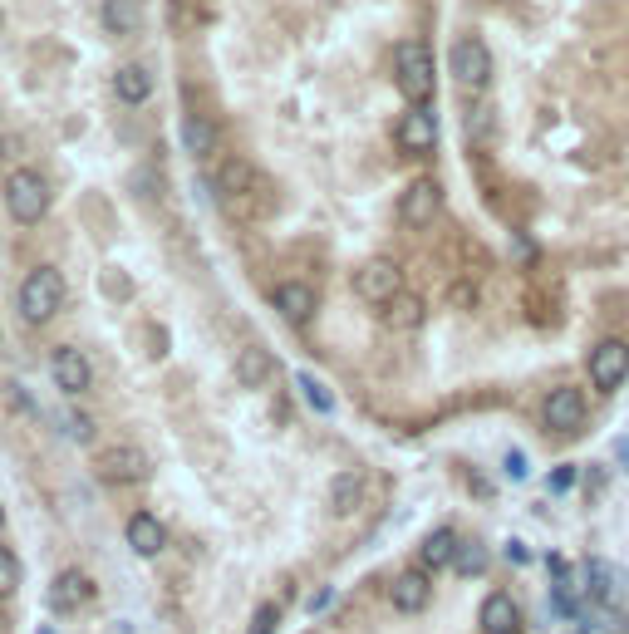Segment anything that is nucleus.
<instances>
[{"instance_id":"nucleus-1","label":"nucleus","mask_w":629,"mask_h":634,"mask_svg":"<svg viewBox=\"0 0 629 634\" xmlns=\"http://www.w3.org/2000/svg\"><path fill=\"white\" fill-rule=\"evenodd\" d=\"M5 207H10V217L20 227L45 222V212H50V182L35 168H10V177H5Z\"/></svg>"},{"instance_id":"nucleus-2","label":"nucleus","mask_w":629,"mask_h":634,"mask_svg":"<svg viewBox=\"0 0 629 634\" xmlns=\"http://www.w3.org/2000/svg\"><path fill=\"white\" fill-rule=\"evenodd\" d=\"M394 79H399L408 104H428V99H433V84H438V74H433V50H428L423 40H403L399 55H394Z\"/></svg>"},{"instance_id":"nucleus-3","label":"nucleus","mask_w":629,"mask_h":634,"mask_svg":"<svg viewBox=\"0 0 629 634\" xmlns=\"http://www.w3.org/2000/svg\"><path fill=\"white\" fill-rule=\"evenodd\" d=\"M59 305H64V276H59L55 266H35V271L20 281V315H25V325L55 320Z\"/></svg>"},{"instance_id":"nucleus-4","label":"nucleus","mask_w":629,"mask_h":634,"mask_svg":"<svg viewBox=\"0 0 629 634\" xmlns=\"http://www.w3.org/2000/svg\"><path fill=\"white\" fill-rule=\"evenodd\" d=\"M354 295L364 300V305H394L403 295V271L399 261H389V256H369L359 271H354Z\"/></svg>"},{"instance_id":"nucleus-5","label":"nucleus","mask_w":629,"mask_h":634,"mask_svg":"<svg viewBox=\"0 0 629 634\" xmlns=\"http://www.w3.org/2000/svg\"><path fill=\"white\" fill-rule=\"evenodd\" d=\"M438 212H443V187L433 177H413L399 197V222L408 231H423L438 222Z\"/></svg>"},{"instance_id":"nucleus-6","label":"nucleus","mask_w":629,"mask_h":634,"mask_svg":"<svg viewBox=\"0 0 629 634\" xmlns=\"http://www.w3.org/2000/svg\"><path fill=\"white\" fill-rule=\"evenodd\" d=\"M453 79H458L467 94H482V89L492 84V50H487L477 35L453 40Z\"/></svg>"},{"instance_id":"nucleus-7","label":"nucleus","mask_w":629,"mask_h":634,"mask_svg":"<svg viewBox=\"0 0 629 634\" xmlns=\"http://www.w3.org/2000/svg\"><path fill=\"white\" fill-rule=\"evenodd\" d=\"M585 418H590V404H585V394H580L575 384L551 389V394H546V404H541V423H546L551 433H580V428H585Z\"/></svg>"},{"instance_id":"nucleus-8","label":"nucleus","mask_w":629,"mask_h":634,"mask_svg":"<svg viewBox=\"0 0 629 634\" xmlns=\"http://www.w3.org/2000/svg\"><path fill=\"white\" fill-rule=\"evenodd\" d=\"M394 138H399V148L408 158H428L438 148V114L428 104H408V114L399 118Z\"/></svg>"},{"instance_id":"nucleus-9","label":"nucleus","mask_w":629,"mask_h":634,"mask_svg":"<svg viewBox=\"0 0 629 634\" xmlns=\"http://www.w3.org/2000/svg\"><path fill=\"white\" fill-rule=\"evenodd\" d=\"M629 379V345L625 340H600L590 349V384L600 394H615Z\"/></svg>"},{"instance_id":"nucleus-10","label":"nucleus","mask_w":629,"mask_h":634,"mask_svg":"<svg viewBox=\"0 0 629 634\" xmlns=\"http://www.w3.org/2000/svg\"><path fill=\"white\" fill-rule=\"evenodd\" d=\"M148 453L143 448H133V443H118L109 453H99L94 462V472L104 477V482H118V487H133V482H148Z\"/></svg>"},{"instance_id":"nucleus-11","label":"nucleus","mask_w":629,"mask_h":634,"mask_svg":"<svg viewBox=\"0 0 629 634\" xmlns=\"http://www.w3.org/2000/svg\"><path fill=\"white\" fill-rule=\"evenodd\" d=\"M50 374H55L59 394H69V399H79V394H89V384H94V364H89V354L74 345H59L50 354Z\"/></svg>"},{"instance_id":"nucleus-12","label":"nucleus","mask_w":629,"mask_h":634,"mask_svg":"<svg viewBox=\"0 0 629 634\" xmlns=\"http://www.w3.org/2000/svg\"><path fill=\"white\" fill-rule=\"evenodd\" d=\"M114 94H118V104H128V109L148 104L153 99V69L138 64V59H123L114 69Z\"/></svg>"},{"instance_id":"nucleus-13","label":"nucleus","mask_w":629,"mask_h":634,"mask_svg":"<svg viewBox=\"0 0 629 634\" xmlns=\"http://www.w3.org/2000/svg\"><path fill=\"white\" fill-rule=\"evenodd\" d=\"M271 305L286 315L290 325H305V320H315L320 295H315V286H305V281H281V286L271 290Z\"/></svg>"},{"instance_id":"nucleus-14","label":"nucleus","mask_w":629,"mask_h":634,"mask_svg":"<svg viewBox=\"0 0 629 634\" xmlns=\"http://www.w3.org/2000/svg\"><path fill=\"white\" fill-rule=\"evenodd\" d=\"M389 600H394L399 615H418V610L433 600V580H428V571H403V576L389 585Z\"/></svg>"},{"instance_id":"nucleus-15","label":"nucleus","mask_w":629,"mask_h":634,"mask_svg":"<svg viewBox=\"0 0 629 634\" xmlns=\"http://www.w3.org/2000/svg\"><path fill=\"white\" fill-rule=\"evenodd\" d=\"M128 546H133L143 561H153V556L168 546V526L153 517V512H133V517H128Z\"/></svg>"},{"instance_id":"nucleus-16","label":"nucleus","mask_w":629,"mask_h":634,"mask_svg":"<svg viewBox=\"0 0 629 634\" xmlns=\"http://www.w3.org/2000/svg\"><path fill=\"white\" fill-rule=\"evenodd\" d=\"M89 595H94V585L84 571H59L55 585H50V610L59 615H74L79 605H89Z\"/></svg>"},{"instance_id":"nucleus-17","label":"nucleus","mask_w":629,"mask_h":634,"mask_svg":"<svg viewBox=\"0 0 629 634\" xmlns=\"http://www.w3.org/2000/svg\"><path fill=\"white\" fill-rule=\"evenodd\" d=\"M482 634H521V610L507 590H492L482 600Z\"/></svg>"},{"instance_id":"nucleus-18","label":"nucleus","mask_w":629,"mask_h":634,"mask_svg":"<svg viewBox=\"0 0 629 634\" xmlns=\"http://www.w3.org/2000/svg\"><path fill=\"white\" fill-rule=\"evenodd\" d=\"M458 531H448V526H443V531H428V536H423V546H418V571H428V576H433V571H443V566H453V561H458Z\"/></svg>"},{"instance_id":"nucleus-19","label":"nucleus","mask_w":629,"mask_h":634,"mask_svg":"<svg viewBox=\"0 0 629 634\" xmlns=\"http://www.w3.org/2000/svg\"><path fill=\"white\" fill-rule=\"evenodd\" d=\"M271 374H276V359H271V349L246 345L241 354H236V384H241V389H261Z\"/></svg>"},{"instance_id":"nucleus-20","label":"nucleus","mask_w":629,"mask_h":634,"mask_svg":"<svg viewBox=\"0 0 629 634\" xmlns=\"http://www.w3.org/2000/svg\"><path fill=\"white\" fill-rule=\"evenodd\" d=\"M104 30L118 40H133L143 30V0H104Z\"/></svg>"},{"instance_id":"nucleus-21","label":"nucleus","mask_w":629,"mask_h":634,"mask_svg":"<svg viewBox=\"0 0 629 634\" xmlns=\"http://www.w3.org/2000/svg\"><path fill=\"white\" fill-rule=\"evenodd\" d=\"M182 148L197 158V163H207L212 153H217V123L202 114H187L182 118Z\"/></svg>"},{"instance_id":"nucleus-22","label":"nucleus","mask_w":629,"mask_h":634,"mask_svg":"<svg viewBox=\"0 0 629 634\" xmlns=\"http://www.w3.org/2000/svg\"><path fill=\"white\" fill-rule=\"evenodd\" d=\"M359 497H364V477H359V472H340V477L330 482V512H335V517H349V512L359 507Z\"/></svg>"},{"instance_id":"nucleus-23","label":"nucleus","mask_w":629,"mask_h":634,"mask_svg":"<svg viewBox=\"0 0 629 634\" xmlns=\"http://www.w3.org/2000/svg\"><path fill=\"white\" fill-rule=\"evenodd\" d=\"M384 325H394V330H418V325H423V300H418L413 290H403L394 305H384Z\"/></svg>"},{"instance_id":"nucleus-24","label":"nucleus","mask_w":629,"mask_h":634,"mask_svg":"<svg viewBox=\"0 0 629 634\" xmlns=\"http://www.w3.org/2000/svg\"><path fill=\"white\" fill-rule=\"evenodd\" d=\"M251 182H256V173H251V168H246L241 158H227V163L217 168V192H222L227 202H231V197H241V192H246Z\"/></svg>"},{"instance_id":"nucleus-25","label":"nucleus","mask_w":629,"mask_h":634,"mask_svg":"<svg viewBox=\"0 0 629 634\" xmlns=\"http://www.w3.org/2000/svg\"><path fill=\"white\" fill-rule=\"evenodd\" d=\"M295 389H300V399L315 408V413H335V394H330L315 374H295Z\"/></svg>"},{"instance_id":"nucleus-26","label":"nucleus","mask_w":629,"mask_h":634,"mask_svg":"<svg viewBox=\"0 0 629 634\" xmlns=\"http://www.w3.org/2000/svg\"><path fill=\"white\" fill-rule=\"evenodd\" d=\"M20 580H25V571H20V556H15L10 546H0V600H10V595L20 590Z\"/></svg>"},{"instance_id":"nucleus-27","label":"nucleus","mask_w":629,"mask_h":634,"mask_svg":"<svg viewBox=\"0 0 629 634\" xmlns=\"http://www.w3.org/2000/svg\"><path fill=\"white\" fill-rule=\"evenodd\" d=\"M482 566H487V551H482L477 541H462V546H458V561H453V571H458V576H482Z\"/></svg>"},{"instance_id":"nucleus-28","label":"nucleus","mask_w":629,"mask_h":634,"mask_svg":"<svg viewBox=\"0 0 629 634\" xmlns=\"http://www.w3.org/2000/svg\"><path fill=\"white\" fill-rule=\"evenodd\" d=\"M276 625H281V605H276V600H266V605H256L251 630H246V634H276Z\"/></svg>"},{"instance_id":"nucleus-29","label":"nucleus","mask_w":629,"mask_h":634,"mask_svg":"<svg viewBox=\"0 0 629 634\" xmlns=\"http://www.w3.org/2000/svg\"><path fill=\"white\" fill-rule=\"evenodd\" d=\"M64 423H69V438L74 443H94V418L89 413H69Z\"/></svg>"},{"instance_id":"nucleus-30","label":"nucleus","mask_w":629,"mask_h":634,"mask_svg":"<svg viewBox=\"0 0 629 634\" xmlns=\"http://www.w3.org/2000/svg\"><path fill=\"white\" fill-rule=\"evenodd\" d=\"M575 487V467H556L551 472V492H571Z\"/></svg>"},{"instance_id":"nucleus-31","label":"nucleus","mask_w":629,"mask_h":634,"mask_svg":"<svg viewBox=\"0 0 629 634\" xmlns=\"http://www.w3.org/2000/svg\"><path fill=\"white\" fill-rule=\"evenodd\" d=\"M507 472H512V477H526V458H521V453H507Z\"/></svg>"},{"instance_id":"nucleus-32","label":"nucleus","mask_w":629,"mask_h":634,"mask_svg":"<svg viewBox=\"0 0 629 634\" xmlns=\"http://www.w3.org/2000/svg\"><path fill=\"white\" fill-rule=\"evenodd\" d=\"M615 458H620V467L629 472V438H620V443H615Z\"/></svg>"},{"instance_id":"nucleus-33","label":"nucleus","mask_w":629,"mask_h":634,"mask_svg":"<svg viewBox=\"0 0 629 634\" xmlns=\"http://www.w3.org/2000/svg\"><path fill=\"white\" fill-rule=\"evenodd\" d=\"M0 526H5V507H0Z\"/></svg>"}]
</instances>
